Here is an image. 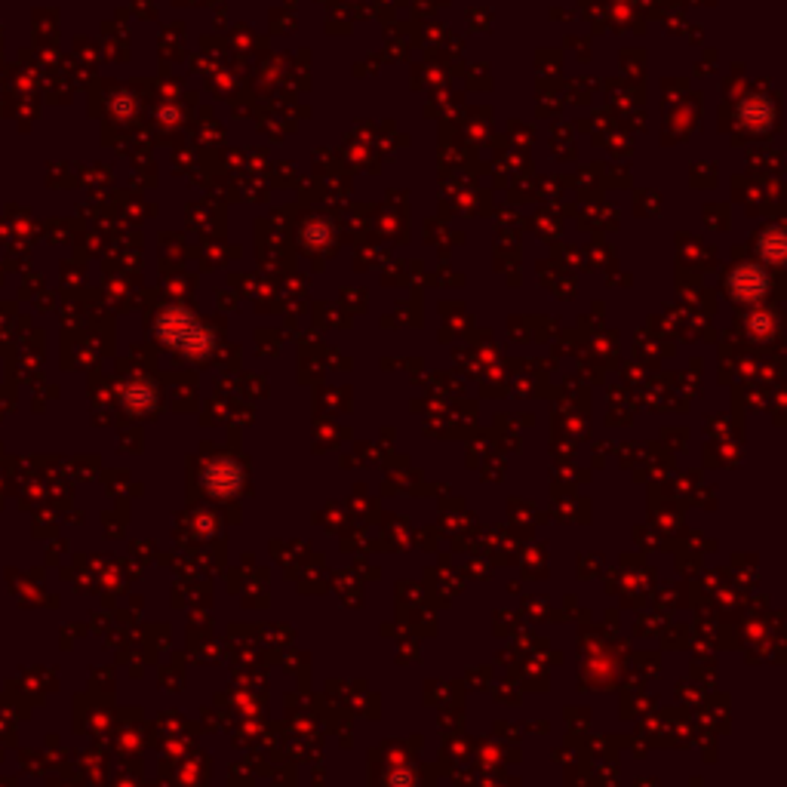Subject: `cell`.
<instances>
[{
    "mask_svg": "<svg viewBox=\"0 0 787 787\" xmlns=\"http://www.w3.org/2000/svg\"><path fill=\"white\" fill-rule=\"evenodd\" d=\"M160 329H163V336H167L173 345H179V348H200V336H203V329L188 317V314H182V311H176V314H167L160 320Z\"/></svg>",
    "mask_w": 787,
    "mask_h": 787,
    "instance_id": "6da1fadb",
    "label": "cell"
},
{
    "mask_svg": "<svg viewBox=\"0 0 787 787\" xmlns=\"http://www.w3.org/2000/svg\"><path fill=\"white\" fill-rule=\"evenodd\" d=\"M732 289H735L738 299H757V296H763V289H766V277L757 268H741L732 277Z\"/></svg>",
    "mask_w": 787,
    "mask_h": 787,
    "instance_id": "7a4b0ae2",
    "label": "cell"
},
{
    "mask_svg": "<svg viewBox=\"0 0 787 787\" xmlns=\"http://www.w3.org/2000/svg\"><path fill=\"white\" fill-rule=\"evenodd\" d=\"M766 243H769L766 253L772 256V262H778V259H781V246H778V243H781V234H778V231H769V240H766Z\"/></svg>",
    "mask_w": 787,
    "mask_h": 787,
    "instance_id": "3957f363",
    "label": "cell"
}]
</instances>
